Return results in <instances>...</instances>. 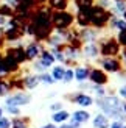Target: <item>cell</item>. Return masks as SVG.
Listing matches in <instances>:
<instances>
[{
  "instance_id": "15",
  "label": "cell",
  "mask_w": 126,
  "mask_h": 128,
  "mask_svg": "<svg viewBox=\"0 0 126 128\" xmlns=\"http://www.w3.org/2000/svg\"><path fill=\"white\" fill-rule=\"evenodd\" d=\"M92 126L93 128H109L111 126V119L103 112H97L92 119Z\"/></svg>"
},
{
  "instance_id": "14",
  "label": "cell",
  "mask_w": 126,
  "mask_h": 128,
  "mask_svg": "<svg viewBox=\"0 0 126 128\" xmlns=\"http://www.w3.org/2000/svg\"><path fill=\"white\" fill-rule=\"evenodd\" d=\"M90 117H92V114L87 111V110H76V111H73L72 112V116H70V119L72 120H75L76 124H79V125H84V124H87L90 120Z\"/></svg>"
},
{
  "instance_id": "10",
  "label": "cell",
  "mask_w": 126,
  "mask_h": 128,
  "mask_svg": "<svg viewBox=\"0 0 126 128\" xmlns=\"http://www.w3.org/2000/svg\"><path fill=\"white\" fill-rule=\"evenodd\" d=\"M81 52H83V60L86 61H95L100 58V46L98 42H89V44H83L81 47Z\"/></svg>"
},
{
  "instance_id": "34",
  "label": "cell",
  "mask_w": 126,
  "mask_h": 128,
  "mask_svg": "<svg viewBox=\"0 0 126 128\" xmlns=\"http://www.w3.org/2000/svg\"><path fill=\"white\" fill-rule=\"evenodd\" d=\"M2 2L5 5H9V6H12V8H16L17 3H19V0H2Z\"/></svg>"
},
{
  "instance_id": "43",
  "label": "cell",
  "mask_w": 126,
  "mask_h": 128,
  "mask_svg": "<svg viewBox=\"0 0 126 128\" xmlns=\"http://www.w3.org/2000/svg\"><path fill=\"white\" fill-rule=\"evenodd\" d=\"M111 2H118V0H111Z\"/></svg>"
},
{
  "instance_id": "16",
  "label": "cell",
  "mask_w": 126,
  "mask_h": 128,
  "mask_svg": "<svg viewBox=\"0 0 126 128\" xmlns=\"http://www.w3.org/2000/svg\"><path fill=\"white\" fill-rule=\"evenodd\" d=\"M52 11H65L70 5V0H47Z\"/></svg>"
},
{
  "instance_id": "44",
  "label": "cell",
  "mask_w": 126,
  "mask_h": 128,
  "mask_svg": "<svg viewBox=\"0 0 126 128\" xmlns=\"http://www.w3.org/2000/svg\"><path fill=\"white\" fill-rule=\"evenodd\" d=\"M123 128H126V124H125V125H123Z\"/></svg>"
},
{
  "instance_id": "39",
  "label": "cell",
  "mask_w": 126,
  "mask_h": 128,
  "mask_svg": "<svg viewBox=\"0 0 126 128\" xmlns=\"http://www.w3.org/2000/svg\"><path fill=\"white\" fill-rule=\"evenodd\" d=\"M36 2H37V3H39V5H42V3H45V2H47V0H36Z\"/></svg>"
},
{
  "instance_id": "3",
  "label": "cell",
  "mask_w": 126,
  "mask_h": 128,
  "mask_svg": "<svg viewBox=\"0 0 126 128\" xmlns=\"http://www.w3.org/2000/svg\"><path fill=\"white\" fill-rule=\"evenodd\" d=\"M52 25L56 30H68L75 25V12L72 11H53L52 12Z\"/></svg>"
},
{
  "instance_id": "2",
  "label": "cell",
  "mask_w": 126,
  "mask_h": 128,
  "mask_svg": "<svg viewBox=\"0 0 126 128\" xmlns=\"http://www.w3.org/2000/svg\"><path fill=\"white\" fill-rule=\"evenodd\" d=\"M100 46V55L103 58H118L120 55V44L117 42L115 34H103L98 41Z\"/></svg>"
},
{
  "instance_id": "32",
  "label": "cell",
  "mask_w": 126,
  "mask_h": 128,
  "mask_svg": "<svg viewBox=\"0 0 126 128\" xmlns=\"http://www.w3.org/2000/svg\"><path fill=\"white\" fill-rule=\"evenodd\" d=\"M34 2H36V0H19V3H17V5H22V6H25V8H28V10H30V6H33Z\"/></svg>"
},
{
  "instance_id": "25",
  "label": "cell",
  "mask_w": 126,
  "mask_h": 128,
  "mask_svg": "<svg viewBox=\"0 0 126 128\" xmlns=\"http://www.w3.org/2000/svg\"><path fill=\"white\" fill-rule=\"evenodd\" d=\"M73 80H75L73 67H65V74H64V78H62V83H65V84H70Z\"/></svg>"
},
{
  "instance_id": "17",
  "label": "cell",
  "mask_w": 126,
  "mask_h": 128,
  "mask_svg": "<svg viewBox=\"0 0 126 128\" xmlns=\"http://www.w3.org/2000/svg\"><path fill=\"white\" fill-rule=\"evenodd\" d=\"M39 61H41L47 69H48V67H53L55 62H56V60H55V56L52 55V52H50V50H45V48L42 50V53H41V56H39Z\"/></svg>"
},
{
  "instance_id": "9",
  "label": "cell",
  "mask_w": 126,
  "mask_h": 128,
  "mask_svg": "<svg viewBox=\"0 0 126 128\" xmlns=\"http://www.w3.org/2000/svg\"><path fill=\"white\" fill-rule=\"evenodd\" d=\"M67 98L70 100L72 103L78 105L79 108H89V106L93 105V97H92V95L87 94V92H81V91L75 92L72 95H67Z\"/></svg>"
},
{
  "instance_id": "11",
  "label": "cell",
  "mask_w": 126,
  "mask_h": 128,
  "mask_svg": "<svg viewBox=\"0 0 126 128\" xmlns=\"http://www.w3.org/2000/svg\"><path fill=\"white\" fill-rule=\"evenodd\" d=\"M23 50H25V56H27V61H34V60H37V58L41 56L44 47L41 46V42H39V41H31V42H28L27 46H25Z\"/></svg>"
},
{
  "instance_id": "24",
  "label": "cell",
  "mask_w": 126,
  "mask_h": 128,
  "mask_svg": "<svg viewBox=\"0 0 126 128\" xmlns=\"http://www.w3.org/2000/svg\"><path fill=\"white\" fill-rule=\"evenodd\" d=\"M39 81L42 83V84H45V86H52L53 83H55V80H53V76L50 75V72L41 74V75H39Z\"/></svg>"
},
{
  "instance_id": "42",
  "label": "cell",
  "mask_w": 126,
  "mask_h": 128,
  "mask_svg": "<svg viewBox=\"0 0 126 128\" xmlns=\"http://www.w3.org/2000/svg\"><path fill=\"white\" fill-rule=\"evenodd\" d=\"M122 17H123V19H125V20H126V11L123 12V16H122Z\"/></svg>"
},
{
  "instance_id": "1",
  "label": "cell",
  "mask_w": 126,
  "mask_h": 128,
  "mask_svg": "<svg viewBox=\"0 0 126 128\" xmlns=\"http://www.w3.org/2000/svg\"><path fill=\"white\" fill-rule=\"evenodd\" d=\"M89 12V20H90V27L97 28V30H106L108 24L112 17V12L109 10L100 8L98 5H93L92 8L87 10Z\"/></svg>"
},
{
  "instance_id": "33",
  "label": "cell",
  "mask_w": 126,
  "mask_h": 128,
  "mask_svg": "<svg viewBox=\"0 0 126 128\" xmlns=\"http://www.w3.org/2000/svg\"><path fill=\"white\" fill-rule=\"evenodd\" d=\"M123 122H120V120H111V126L109 128H123Z\"/></svg>"
},
{
  "instance_id": "31",
  "label": "cell",
  "mask_w": 126,
  "mask_h": 128,
  "mask_svg": "<svg viewBox=\"0 0 126 128\" xmlns=\"http://www.w3.org/2000/svg\"><path fill=\"white\" fill-rule=\"evenodd\" d=\"M0 128H11V120L8 117H0Z\"/></svg>"
},
{
  "instance_id": "36",
  "label": "cell",
  "mask_w": 126,
  "mask_h": 128,
  "mask_svg": "<svg viewBox=\"0 0 126 128\" xmlns=\"http://www.w3.org/2000/svg\"><path fill=\"white\" fill-rule=\"evenodd\" d=\"M3 39H5V30L3 27H0V42H3Z\"/></svg>"
},
{
  "instance_id": "4",
  "label": "cell",
  "mask_w": 126,
  "mask_h": 128,
  "mask_svg": "<svg viewBox=\"0 0 126 128\" xmlns=\"http://www.w3.org/2000/svg\"><path fill=\"white\" fill-rule=\"evenodd\" d=\"M97 64L108 75H118L123 70V64L118 58H103V56H100L97 60Z\"/></svg>"
},
{
  "instance_id": "41",
  "label": "cell",
  "mask_w": 126,
  "mask_h": 128,
  "mask_svg": "<svg viewBox=\"0 0 126 128\" xmlns=\"http://www.w3.org/2000/svg\"><path fill=\"white\" fill-rule=\"evenodd\" d=\"M123 112L126 114V102H125V103H123Z\"/></svg>"
},
{
  "instance_id": "29",
  "label": "cell",
  "mask_w": 126,
  "mask_h": 128,
  "mask_svg": "<svg viewBox=\"0 0 126 128\" xmlns=\"http://www.w3.org/2000/svg\"><path fill=\"white\" fill-rule=\"evenodd\" d=\"M62 108H64V103L62 102H55V103L50 105V110L53 112H58V111H62Z\"/></svg>"
},
{
  "instance_id": "30",
  "label": "cell",
  "mask_w": 126,
  "mask_h": 128,
  "mask_svg": "<svg viewBox=\"0 0 126 128\" xmlns=\"http://www.w3.org/2000/svg\"><path fill=\"white\" fill-rule=\"evenodd\" d=\"M5 111L12 114V116H19V114H20V108H17V106H5Z\"/></svg>"
},
{
  "instance_id": "28",
  "label": "cell",
  "mask_w": 126,
  "mask_h": 128,
  "mask_svg": "<svg viewBox=\"0 0 126 128\" xmlns=\"http://www.w3.org/2000/svg\"><path fill=\"white\" fill-rule=\"evenodd\" d=\"M115 94H117L122 100H126V83H123V84H120V86L117 88Z\"/></svg>"
},
{
  "instance_id": "23",
  "label": "cell",
  "mask_w": 126,
  "mask_h": 128,
  "mask_svg": "<svg viewBox=\"0 0 126 128\" xmlns=\"http://www.w3.org/2000/svg\"><path fill=\"white\" fill-rule=\"evenodd\" d=\"M31 69L36 70L37 75H41V74H44V72H47V67H45V66H44V64L39 61V58L34 60V61H31Z\"/></svg>"
},
{
  "instance_id": "35",
  "label": "cell",
  "mask_w": 126,
  "mask_h": 128,
  "mask_svg": "<svg viewBox=\"0 0 126 128\" xmlns=\"http://www.w3.org/2000/svg\"><path fill=\"white\" fill-rule=\"evenodd\" d=\"M6 22H8V17H5V16L0 14V27H5Z\"/></svg>"
},
{
  "instance_id": "20",
  "label": "cell",
  "mask_w": 126,
  "mask_h": 128,
  "mask_svg": "<svg viewBox=\"0 0 126 128\" xmlns=\"http://www.w3.org/2000/svg\"><path fill=\"white\" fill-rule=\"evenodd\" d=\"M70 119V112L65 111V110H62V111H58V112H53V116H52V120H53V124H59L62 125L65 122V120Z\"/></svg>"
},
{
  "instance_id": "22",
  "label": "cell",
  "mask_w": 126,
  "mask_h": 128,
  "mask_svg": "<svg viewBox=\"0 0 126 128\" xmlns=\"http://www.w3.org/2000/svg\"><path fill=\"white\" fill-rule=\"evenodd\" d=\"M12 89L11 86V81L9 80H0V97H8L9 95V91Z\"/></svg>"
},
{
  "instance_id": "19",
  "label": "cell",
  "mask_w": 126,
  "mask_h": 128,
  "mask_svg": "<svg viewBox=\"0 0 126 128\" xmlns=\"http://www.w3.org/2000/svg\"><path fill=\"white\" fill-rule=\"evenodd\" d=\"M112 12V16H123V12L126 11V0H118V2H114L111 6V10Z\"/></svg>"
},
{
  "instance_id": "7",
  "label": "cell",
  "mask_w": 126,
  "mask_h": 128,
  "mask_svg": "<svg viewBox=\"0 0 126 128\" xmlns=\"http://www.w3.org/2000/svg\"><path fill=\"white\" fill-rule=\"evenodd\" d=\"M89 81L92 84H95V86H108L109 84V75L106 74L101 67L93 66V67H90Z\"/></svg>"
},
{
  "instance_id": "5",
  "label": "cell",
  "mask_w": 126,
  "mask_h": 128,
  "mask_svg": "<svg viewBox=\"0 0 126 128\" xmlns=\"http://www.w3.org/2000/svg\"><path fill=\"white\" fill-rule=\"evenodd\" d=\"M62 53L65 56V64H68V66H78V62L83 60L81 47H75V46H70V44H65L62 47Z\"/></svg>"
},
{
  "instance_id": "40",
  "label": "cell",
  "mask_w": 126,
  "mask_h": 128,
  "mask_svg": "<svg viewBox=\"0 0 126 128\" xmlns=\"http://www.w3.org/2000/svg\"><path fill=\"white\" fill-rule=\"evenodd\" d=\"M0 117H3V108L0 106Z\"/></svg>"
},
{
  "instance_id": "18",
  "label": "cell",
  "mask_w": 126,
  "mask_h": 128,
  "mask_svg": "<svg viewBox=\"0 0 126 128\" xmlns=\"http://www.w3.org/2000/svg\"><path fill=\"white\" fill-rule=\"evenodd\" d=\"M64 74H65L64 64H55V66L52 67V70H50V75L53 76L55 83H56V81H62V78H64Z\"/></svg>"
},
{
  "instance_id": "27",
  "label": "cell",
  "mask_w": 126,
  "mask_h": 128,
  "mask_svg": "<svg viewBox=\"0 0 126 128\" xmlns=\"http://www.w3.org/2000/svg\"><path fill=\"white\" fill-rule=\"evenodd\" d=\"M11 128H28V120L27 119H14L11 122Z\"/></svg>"
},
{
  "instance_id": "12",
  "label": "cell",
  "mask_w": 126,
  "mask_h": 128,
  "mask_svg": "<svg viewBox=\"0 0 126 128\" xmlns=\"http://www.w3.org/2000/svg\"><path fill=\"white\" fill-rule=\"evenodd\" d=\"M90 67L87 62L83 64H78V66L73 67V72H75V81L78 83H84V81H89V74H90Z\"/></svg>"
},
{
  "instance_id": "21",
  "label": "cell",
  "mask_w": 126,
  "mask_h": 128,
  "mask_svg": "<svg viewBox=\"0 0 126 128\" xmlns=\"http://www.w3.org/2000/svg\"><path fill=\"white\" fill-rule=\"evenodd\" d=\"M95 5V0H73V6L75 11L78 10H89Z\"/></svg>"
},
{
  "instance_id": "26",
  "label": "cell",
  "mask_w": 126,
  "mask_h": 128,
  "mask_svg": "<svg viewBox=\"0 0 126 128\" xmlns=\"http://www.w3.org/2000/svg\"><path fill=\"white\" fill-rule=\"evenodd\" d=\"M115 39H117L118 44H120V47L125 48V47H126V30L117 31V33H115Z\"/></svg>"
},
{
  "instance_id": "8",
  "label": "cell",
  "mask_w": 126,
  "mask_h": 128,
  "mask_svg": "<svg viewBox=\"0 0 126 128\" xmlns=\"http://www.w3.org/2000/svg\"><path fill=\"white\" fill-rule=\"evenodd\" d=\"M101 36H103V30H97V28H93V27L79 28V41H81V44L98 42Z\"/></svg>"
},
{
  "instance_id": "37",
  "label": "cell",
  "mask_w": 126,
  "mask_h": 128,
  "mask_svg": "<svg viewBox=\"0 0 126 128\" xmlns=\"http://www.w3.org/2000/svg\"><path fill=\"white\" fill-rule=\"evenodd\" d=\"M41 128H58V126H56L55 124H45V125H42Z\"/></svg>"
},
{
  "instance_id": "38",
  "label": "cell",
  "mask_w": 126,
  "mask_h": 128,
  "mask_svg": "<svg viewBox=\"0 0 126 128\" xmlns=\"http://www.w3.org/2000/svg\"><path fill=\"white\" fill-rule=\"evenodd\" d=\"M59 128H73L70 124H62V125H59Z\"/></svg>"
},
{
  "instance_id": "6",
  "label": "cell",
  "mask_w": 126,
  "mask_h": 128,
  "mask_svg": "<svg viewBox=\"0 0 126 128\" xmlns=\"http://www.w3.org/2000/svg\"><path fill=\"white\" fill-rule=\"evenodd\" d=\"M31 102V95L23 92V91H17L14 94L8 95V97L5 98V106H25L28 105Z\"/></svg>"
},
{
  "instance_id": "13",
  "label": "cell",
  "mask_w": 126,
  "mask_h": 128,
  "mask_svg": "<svg viewBox=\"0 0 126 128\" xmlns=\"http://www.w3.org/2000/svg\"><path fill=\"white\" fill-rule=\"evenodd\" d=\"M22 83H23V88H25V89L33 91V89H36L37 86L41 84L39 75H36V74H25V75L22 76Z\"/></svg>"
}]
</instances>
